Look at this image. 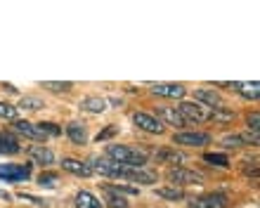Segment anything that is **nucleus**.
I'll return each mask as SVG.
<instances>
[{
	"label": "nucleus",
	"mask_w": 260,
	"mask_h": 208,
	"mask_svg": "<svg viewBox=\"0 0 260 208\" xmlns=\"http://www.w3.org/2000/svg\"><path fill=\"white\" fill-rule=\"evenodd\" d=\"M81 109L90 111V114H102V111L107 109V99H102V97H85L81 102Z\"/></svg>",
	"instance_id": "nucleus-21"
},
{
	"label": "nucleus",
	"mask_w": 260,
	"mask_h": 208,
	"mask_svg": "<svg viewBox=\"0 0 260 208\" xmlns=\"http://www.w3.org/2000/svg\"><path fill=\"white\" fill-rule=\"evenodd\" d=\"M151 92L158 95V97H168V99H182L185 97L187 88L180 83H154L151 85Z\"/></svg>",
	"instance_id": "nucleus-8"
},
{
	"label": "nucleus",
	"mask_w": 260,
	"mask_h": 208,
	"mask_svg": "<svg viewBox=\"0 0 260 208\" xmlns=\"http://www.w3.org/2000/svg\"><path fill=\"white\" fill-rule=\"evenodd\" d=\"M102 189H109V192H114V194H130V196H135L137 194V187H128V185H104Z\"/></svg>",
	"instance_id": "nucleus-26"
},
{
	"label": "nucleus",
	"mask_w": 260,
	"mask_h": 208,
	"mask_svg": "<svg viewBox=\"0 0 260 208\" xmlns=\"http://www.w3.org/2000/svg\"><path fill=\"white\" fill-rule=\"evenodd\" d=\"M104 194H107V203H109V208H128L125 196L114 194V192H109V189H104Z\"/></svg>",
	"instance_id": "nucleus-24"
},
{
	"label": "nucleus",
	"mask_w": 260,
	"mask_h": 208,
	"mask_svg": "<svg viewBox=\"0 0 260 208\" xmlns=\"http://www.w3.org/2000/svg\"><path fill=\"white\" fill-rule=\"evenodd\" d=\"M194 97H197L199 104H204V107H208V109H218V107H225L222 97H220L215 90H206V88H201V90L194 92Z\"/></svg>",
	"instance_id": "nucleus-12"
},
{
	"label": "nucleus",
	"mask_w": 260,
	"mask_h": 208,
	"mask_svg": "<svg viewBox=\"0 0 260 208\" xmlns=\"http://www.w3.org/2000/svg\"><path fill=\"white\" fill-rule=\"evenodd\" d=\"M0 118H7V121H17V107L7 102H0Z\"/></svg>",
	"instance_id": "nucleus-29"
},
{
	"label": "nucleus",
	"mask_w": 260,
	"mask_h": 208,
	"mask_svg": "<svg viewBox=\"0 0 260 208\" xmlns=\"http://www.w3.org/2000/svg\"><path fill=\"white\" fill-rule=\"evenodd\" d=\"M38 128H41V132L48 137V135H52V137H57V135H62V128L57 123H50V121H43V123H36Z\"/></svg>",
	"instance_id": "nucleus-25"
},
{
	"label": "nucleus",
	"mask_w": 260,
	"mask_h": 208,
	"mask_svg": "<svg viewBox=\"0 0 260 208\" xmlns=\"http://www.w3.org/2000/svg\"><path fill=\"white\" fill-rule=\"evenodd\" d=\"M133 123H135L140 130L151 132V135H161V132H164V123H161L156 116L144 114V111H137L135 116H133Z\"/></svg>",
	"instance_id": "nucleus-6"
},
{
	"label": "nucleus",
	"mask_w": 260,
	"mask_h": 208,
	"mask_svg": "<svg viewBox=\"0 0 260 208\" xmlns=\"http://www.w3.org/2000/svg\"><path fill=\"white\" fill-rule=\"evenodd\" d=\"M114 132H118V125H109V128H104L102 132H97V142H102V140L111 137Z\"/></svg>",
	"instance_id": "nucleus-33"
},
{
	"label": "nucleus",
	"mask_w": 260,
	"mask_h": 208,
	"mask_svg": "<svg viewBox=\"0 0 260 208\" xmlns=\"http://www.w3.org/2000/svg\"><path fill=\"white\" fill-rule=\"evenodd\" d=\"M123 180L140 182V185H154L156 182V173L154 170H142V168H125Z\"/></svg>",
	"instance_id": "nucleus-11"
},
{
	"label": "nucleus",
	"mask_w": 260,
	"mask_h": 208,
	"mask_svg": "<svg viewBox=\"0 0 260 208\" xmlns=\"http://www.w3.org/2000/svg\"><path fill=\"white\" fill-rule=\"evenodd\" d=\"M204 161H208L213 166H220V168L230 166V159H227L225 154H204Z\"/></svg>",
	"instance_id": "nucleus-27"
},
{
	"label": "nucleus",
	"mask_w": 260,
	"mask_h": 208,
	"mask_svg": "<svg viewBox=\"0 0 260 208\" xmlns=\"http://www.w3.org/2000/svg\"><path fill=\"white\" fill-rule=\"evenodd\" d=\"M104 152H107L109 161H114V163H118L123 168H142L147 163V154L125 145H107Z\"/></svg>",
	"instance_id": "nucleus-1"
},
{
	"label": "nucleus",
	"mask_w": 260,
	"mask_h": 208,
	"mask_svg": "<svg viewBox=\"0 0 260 208\" xmlns=\"http://www.w3.org/2000/svg\"><path fill=\"white\" fill-rule=\"evenodd\" d=\"M180 111V116L185 118L189 125L194 123H204V121H211V111L208 107H204V104H199V102H180L178 107Z\"/></svg>",
	"instance_id": "nucleus-2"
},
{
	"label": "nucleus",
	"mask_w": 260,
	"mask_h": 208,
	"mask_svg": "<svg viewBox=\"0 0 260 208\" xmlns=\"http://www.w3.org/2000/svg\"><path fill=\"white\" fill-rule=\"evenodd\" d=\"M0 199H5V201H10V199H12V196H10V194H7V192H5V189H0Z\"/></svg>",
	"instance_id": "nucleus-35"
},
{
	"label": "nucleus",
	"mask_w": 260,
	"mask_h": 208,
	"mask_svg": "<svg viewBox=\"0 0 260 208\" xmlns=\"http://www.w3.org/2000/svg\"><path fill=\"white\" fill-rule=\"evenodd\" d=\"M19 196L31 203H36V206H48V201H45V199H38V196H31V194H19Z\"/></svg>",
	"instance_id": "nucleus-34"
},
{
	"label": "nucleus",
	"mask_w": 260,
	"mask_h": 208,
	"mask_svg": "<svg viewBox=\"0 0 260 208\" xmlns=\"http://www.w3.org/2000/svg\"><path fill=\"white\" fill-rule=\"evenodd\" d=\"M76 208H102V201L90 192H78L76 194Z\"/></svg>",
	"instance_id": "nucleus-19"
},
{
	"label": "nucleus",
	"mask_w": 260,
	"mask_h": 208,
	"mask_svg": "<svg viewBox=\"0 0 260 208\" xmlns=\"http://www.w3.org/2000/svg\"><path fill=\"white\" fill-rule=\"evenodd\" d=\"M234 90L239 92L241 97H246V99H258L260 83H258V81H253V83H237V85H234Z\"/></svg>",
	"instance_id": "nucleus-20"
},
{
	"label": "nucleus",
	"mask_w": 260,
	"mask_h": 208,
	"mask_svg": "<svg viewBox=\"0 0 260 208\" xmlns=\"http://www.w3.org/2000/svg\"><path fill=\"white\" fill-rule=\"evenodd\" d=\"M28 154H31V159H34L36 163H41V166H52V163H55L52 149H48V147H43V145H34L28 149Z\"/></svg>",
	"instance_id": "nucleus-14"
},
{
	"label": "nucleus",
	"mask_w": 260,
	"mask_h": 208,
	"mask_svg": "<svg viewBox=\"0 0 260 208\" xmlns=\"http://www.w3.org/2000/svg\"><path fill=\"white\" fill-rule=\"evenodd\" d=\"M67 135H69V140H71L74 145H85V142H88V132H85V125L78 123V121H74V123L67 125Z\"/></svg>",
	"instance_id": "nucleus-17"
},
{
	"label": "nucleus",
	"mask_w": 260,
	"mask_h": 208,
	"mask_svg": "<svg viewBox=\"0 0 260 208\" xmlns=\"http://www.w3.org/2000/svg\"><path fill=\"white\" fill-rule=\"evenodd\" d=\"M189 208H227V196L220 192H211V194L189 199Z\"/></svg>",
	"instance_id": "nucleus-7"
},
{
	"label": "nucleus",
	"mask_w": 260,
	"mask_h": 208,
	"mask_svg": "<svg viewBox=\"0 0 260 208\" xmlns=\"http://www.w3.org/2000/svg\"><path fill=\"white\" fill-rule=\"evenodd\" d=\"M234 114L227 107H218V109L211 111V121H218V123H227V121H232Z\"/></svg>",
	"instance_id": "nucleus-23"
},
{
	"label": "nucleus",
	"mask_w": 260,
	"mask_h": 208,
	"mask_svg": "<svg viewBox=\"0 0 260 208\" xmlns=\"http://www.w3.org/2000/svg\"><path fill=\"white\" fill-rule=\"evenodd\" d=\"M154 159L158 161V163H185L187 161V154L178 152V149H158L156 154H154Z\"/></svg>",
	"instance_id": "nucleus-16"
},
{
	"label": "nucleus",
	"mask_w": 260,
	"mask_h": 208,
	"mask_svg": "<svg viewBox=\"0 0 260 208\" xmlns=\"http://www.w3.org/2000/svg\"><path fill=\"white\" fill-rule=\"evenodd\" d=\"M156 118H158V121H166L168 125H175V128H185V125H189L185 118L180 116V111L173 109V107H161Z\"/></svg>",
	"instance_id": "nucleus-13"
},
{
	"label": "nucleus",
	"mask_w": 260,
	"mask_h": 208,
	"mask_svg": "<svg viewBox=\"0 0 260 208\" xmlns=\"http://www.w3.org/2000/svg\"><path fill=\"white\" fill-rule=\"evenodd\" d=\"M156 194L161 196V199H171V201H182V199H185V192L180 187H158Z\"/></svg>",
	"instance_id": "nucleus-22"
},
{
	"label": "nucleus",
	"mask_w": 260,
	"mask_h": 208,
	"mask_svg": "<svg viewBox=\"0 0 260 208\" xmlns=\"http://www.w3.org/2000/svg\"><path fill=\"white\" fill-rule=\"evenodd\" d=\"M21 152L19 140L10 135V132H0V154H17Z\"/></svg>",
	"instance_id": "nucleus-18"
},
{
	"label": "nucleus",
	"mask_w": 260,
	"mask_h": 208,
	"mask_svg": "<svg viewBox=\"0 0 260 208\" xmlns=\"http://www.w3.org/2000/svg\"><path fill=\"white\" fill-rule=\"evenodd\" d=\"M0 178L5 182H24L31 178V166H19V163H0Z\"/></svg>",
	"instance_id": "nucleus-4"
},
{
	"label": "nucleus",
	"mask_w": 260,
	"mask_h": 208,
	"mask_svg": "<svg viewBox=\"0 0 260 208\" xmlns=\"http://www.w3.org/2000/svg\"><path fill=\"white\" fill-rule=\"evenodd\" d=\"M88 166L92 173L107 175V178H123V173H125L123 166H118V163H114L109 159H90Z\"/></svg>",
	"instance_id": "nucleus-5"
},
{
	"label": "nucleus",
	"mask_w": 260,
	"mask_h": 208,
	"mask_svg": "<svg viewBox=\"0 0 260 208\" xmlns=\"http://www.w3.org/2000/svg\"><path fill=\"white\" fill-rule=\"evenodd\" d=\"M62 168L67 170V173L81 175V178H88V175H92V170H90L88 163H85V161H78V159H62Z\"/></svg>",
	"instance_id": "nucleus-15"
},
{
	"label": "nucleus",
	"mask_w": 260,
	"mask_h": 208,
	"mask_svg": "<svg viewBox=\"0 0 260 208\" xmlns=\"http://www.w3.org/2000/svg\"><path fill=\"white\" fill-rule=\"evenodd\" d=\"M19 107L21 109H28V111H36V109H41L43 107V102L38 97H21Z\"/></svg>",
	"instance_id": "nucleus-30"
},
{
	"label": "nucleus",
	"mask_w": 260,
	"mask_h": 208,
	"mask_svg": "<svg viewBox=\"0 0 260 208\" xmlns=\"http://www.w3.org/2000/svg\"><path fill=\"white\" fill-rule=\"evenodd\" d=\"M168 180L173 182V187L175 185H204V175L185 166H175L168 170Z\"/></svg>",
	"instance_id": "nucleus-3"
},
{
	"label": "nucleus",
	"mask_w": 260,
	"mask_h": 208,
	"mask_svg": "<svg viewBox=\"0 0 260 208\" xmlns=\"http://www.w3.org/2000/svg\"><path fill=\"white\" fill-rule=\"evenodd\" d=\"M12 128H14V132H19V135H24V137H28V140L45 142V135H43L41 128H38L36 123H28V121H14Z\"/></svg>",
	"instance_id": "nucleus-10"
},
{
	"label": "nucleus",
	"mask_w": 260,
	"mask_h": 208,
	"mask_svg": "<svg viewBox=\"0 0 260 208\" xmlns=\"http://www.w3.org/2000/svg\"><path fill=\"white\" fill-rule=\"evenodd\" d=\"M57 180H59V175H57V173H41V178H38V185L52 187V185H55Z\"/></svg>",
	"instance_id": "nucleus-31"
},
{
	"label": "nucleus",
	"mask_w": 260,
	"mask_h": 208,
	"mask_svg": "<svg viewBox=\"0 0 260 208\" xmlns=\"http://www.w3.org/2000/svg\"><path fill=\"white\" fill-rule=\"evenodd\" d=\"M246 123H248V130H253V135H258V128H260V116H258V111H255V114H251V116L246 118Z\"/></svg>",
	"instance_id": "nucleus-32"
},
{
	"label": "nucleus",
	"mask_w": 260,
	"mask_h": 208,
	"mask_svg": "<svg viewBox=\"0 0 260 208\" xmlns=\"http://www.w3.org/2000/svg\"><path fill=\"white\" fill-rule=\"evenodd\" d=\"M175 145H185V147H204L211 142V135L208 132H178L173 137Z\"/></svg>",
	"instance_id": "nucleus-9"
},
{
	"label": "nucleus",
	"mask_w": 260,
	"mask_h": 208,
	"mask_svg": "<svg viewBox=\"0 0 260 208\" xmlns=\"http://www.w3.org/2000/svg\"><path fill=\"white\" fill-rule=\"evenodd\" d=\"M43 88H48V90H52V92H69L74 85L69 83V81H64V83H57V81H45V83H43Z\"/></svg>",
	"instance_id": "nucleus-28"
}]
</instances>
